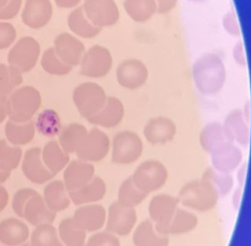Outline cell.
Segmentation results:
<instances>
[{
	"label": "cell",
	"mask_w": 251,
	"mask_h": 246,
	"mask_svg": "<svg viewBox=\"0 0 251 246\" xmlns=\"http://www.w3.org/2000/svg\"><path fill=\"white\" fill-rule=\"evenodd\" d=\"M22 157L23 151L20 146L10 145L5 140H0V169L11 172L19 167Z\"/></svg>",
	"instance_id": "41"
},
{
	"label": "cell",
	"mask_w": 251,
	"mask_h": 246,
	"mask_svg": "<svg viewBox=\"0 0 251 246\" xmlns=\"http://www.w3.org/2000/svg\"><path fill=\"white\" fill-rule=\"evenodd\" d=\"M190 1H203V0H190Z\"/></svg>",
	"instance_id": "57"
},
{
	"label": "cell",
	"mask_w": 251,
	"mask_h": 246,
	"mask_svg": "<svg viewBox=\"0 0 251 246\" xmlns=\"http://www.w3.org/2000/svg\"><path fill=\"white\" fill-rule=\"evenodd\" d=\"M41 157L47 168L56 175L64 170L70 163V155L62 150L59 143L52 140L44 145L41 151Z\"/></svg>",
	"instance_id": "29"
},
{
	"label": "cell",
	"mask_w": 251,
	"mask_h": 246,
	"mask_svg": "<svg viewBox=\"0 0 251 246\" xmlns=\"http://www.w3.org/2000/svg\"><path fill=\"white\" fill-rule=\"evenodd\" d=\"M169 171L159 160L150 159L142 163L131 175L133 183L140 191L150 194L162 188L168 181Z\"/></svg>",
	"instance_id": "5"
},
{
	"label": "cell",
	"mask_w": 251,
	"mask_h": 246,
	"mask_svg": "<svg viewBox=\"0 0 251 246\" xmlns=\"http://www.w3.org/2000/svg\"><path fill=\"white\" fill-rule=\"evenodd\" d=\"M19 246H31V244L30 243H23V244H21Z\"/></svg>",
	"instance_id": "56"
},
{
	"label": "cell",
	"mask_w": 251,
	"mask_h": 246,
	"mask_svg": "<svg viewBox=\"0 0 251 246\" xmlns=\"http://www.w3.org/2000/svg\"><path fill=\"white\" fill-rule=\"evenodd\" d=\"M106 193V184L100 176H94L86 185L69 192L71 201L75 205H85L97 203L104 198Z\"/></svg>",
	"instance_id": "24"
},
{
	"label": "cell",
	"mask_w": 251,
	"mask_h": 246,
	"mask_svg": "<svg viewBox=\"0 0 251 246\" xmlns=\"http://www.w3.org/2000/svg\"><path fill=\"white\" fill-rule=\"evenodd\" d=\"M153 1L156 3L158 13L167 14L177 5L178 0H153Z\"/></svg>",
	"instance_id": "49"
},
{
	"label": "cell",
	"mask_w": 251,
	"mask_h": 246,
	"mask_svg": "<svg viewBox=\"0 0 251 246\" xmlns=\"http://www.w3.org/2000/svg\"><path fill=\"white\" fill-rule=\"evenodd\" d=\"M9 202V192L3 186L0 184V212H2L7 208Z\"/></svg>",
	"instance_id": "51"
},
{
	"label": "cell",
	"mask_w": 251,
	"mask_h": 246,
	"mask_svg": "<svg viewBox=\"0 0 251 246\" xmlns=\"http://www.w3.org/2000/svg\"><path fill=\"white\" fill-rule=\"evenodd\" d=\"M199 141L200 145L207 153L212 152L215 147L221 144L222 142L227 141L222 124L218 122H212L204 126V128L200 133Z\"/></svg>",
	"instance_id": "36"
},
{
	"label": "cell",
	"mask_w": 251,
	"mask_h": 246,
	"mask_svg": "<svg viewBox=\"0 0 251 246\" xmlns=\"http://www.w3.org/2000/svg\"><path fill=\"white\" fill-rule=\"evenodd\" d=\"M53 5L50 0H26L22 12L24 24L32 29H39L52 19Z\"/></svg>",
	"instance_id": "18"
},
{
	"label": "cell",
	"mask_w": 251,
	"mask_h": 246,
	"mask_svg": "<svg viewBox=\"0 0 251 246\" xmlns=\"http://www.w3.org/2000/svg\"><path fill=\"white\" fill-rule=\"evenodd\" d=\"M43 199L48 208L55 212L65 211L70 207V197L64 181H52L45 186L43 192Z\"/></svg>",
	"instance_id": "28"
},
{
	"label": "cell",
	"mask_w": 251,
	"mask_h": 246,
	"mask_svg": "<svg viewBox=\"0 0 251 246\" xmlns=\"http://www.w3.org/2000/svg\"><path fill=\"white\" fill-rule=\"evenodd\" d=\"M202 179L208 182L214 187V190L219 194V197L230 193L234 185L233 176L230 173L220 172V171L214 168L206 169Z\"/></svg>",
	"instance_id": "40"
},
{
	"label": "cell",
	"mask_w": 251,
	"mask_h": 246,
	"mask_svg": "<svg viewBox=\"0 0 251 246\" xmlns=\"http://www.w3.org/2000/svg\"><path fill=\"white\" fill-rule=\"evenodd\" d=\"M210 158L214 169L220 172L231 173L241 164L243 153L235 143L225 141L210 152Z\"/></svg>",
	"instance_id": "14"
},
{
	"label": "cell",
	"mask_w": 251,
	"mask_h": 246,
	"mask_svg": "<svg viewBox=\"0 0 251 246\" xmlns=\"http://www.w3.org/2000/svg\"><path fill=\"white\" fill-rule=\"evenodd\" d=\"M124 9L129 18L136 23L150 21L157 12L153 0H125Z\"/></svg>",
	"instance_id": "33"
},
{
	"label": "cell",
	"mask_w": 251,
	"mask_h": 246,
	"mask_svg": "<svg viewBox=\"0 0 251 246\" xmlns=\"http://www.w3.org/2000/svg\"><path fill=\"white\" fill-rule=\"evenodd\" d=\"M134 246H169L170 238L158 232L151 219L143 220L133 232Z\"/></svg>",
	"instance_id": "27"
},
{
	"label": "cell",
	"mask_w": 251,
	"mask_h": 246,
	"mask_svg": "<svg viewBox=\"0 0 251 246\" xmlns=\"http://www.w3.org/2000/svg\"><path fill=\"white\" fill-rule=\"evenodd\" d=\"M58 236L66 246H83L86 242L87 232L79 227L73 219H66L60 222Z\"/></svg>",
	"instance_id": "34"
},
{
	"label": "cell",
	"mask_w": 251,
	"mask_h": 246,
	"mask_svg": "<svg viewBox=\"0 0 251 246\" xmlns=\"http://www.w3.org/2000/svg\"><path fill=\"white\" fill-rule=\"evenodd\" d=\"M22 219H26L30 225L37 227L42 224H52L56 219V213L48 208L43 197L36 191L26 202L24 210H23Z\"/></svg>",
	"instance_id": "22"
},
{
	"label": "cell",
	"mask_w": 251,
	"mask_h": 246,
	"mask_svg": "<svg viewBox=\"0 0 251 246\" xmlns=\"http://www.w3.org/2000/svg\"><path fill=\"white\" fill-rule=\"evenodd\" d=\"M222 25H224L225 29L227 33L231 36L238 37L241 35V27H239V22L237 19L236 13L234 11L226 12L222 19Z\"/></svg>",
	"instance_id": "46"
},
{
	"label": "cell",
	"mask_w": 251,
	"mask_h": 246,
	"mask_svg": "<svg viewBox=\"0 0 251 246\" xmlns=\"http://www.w3.org/2000/svg\"><path fill=\"white\" fill-rule=\"evenodd\" d=\"M41 66L45 72L52 74V76H66L72 70V67L66 65L57 56L54 48H50L43 53Z\"/></svg>",
	"instance_id": "42"
},
{
	"label": "cell",
	"mask_w": 251,
	"mask_h": 246,
	"mask_svg": "<svg viewBox=\"0 0 251 246\" xmlns=\"http://www.w3.org/2000/svg\"><path fill=\"white\" fill-rule=\"evenodd\" d=\"M111 151V141L108 136L98 128L89 130L82 144L76 151L78 159L88 163L102 162Z\"/></svg>",
	"instance_id": "9"
},
{
	"label": "cell",
	"mask_w": 251,
	"mask_h": 246,
	"mask_svg": "<svg viewBox=\"0 0 251 246\" xmlns=\"http://www.w3.org/2000/svg\"><path fill=\"white\" fill-rule=\"evenodd\" d=\"M143 150V142L138 134L131 130L121 131L111 143L112 162L122 165L134 164L142 156Z\"/></svg>",
	"instance_id": "4"
},
{
	"label": "cell",
	"mask_w": 251,
	"mask_h": 246,
	"mask_svg": "<svg viewBox=\"0 0 251 246\" xmlns=\"http://www.w3.org/2000/svg\"><path fill=\"white\" fill-rule=\"evenodd\" d=\"M31 246H64L58 231L52 224H42L31 233Z\"/></svg>",
	"instance_id": "39"
},
{
	"label": "cell",
	"mask_w": 251,
	"mask_h": 246,
	"mask_svg": "<svg viewBox=\"0 0 251 246\" xmlns=\"http://www.w3.org/2000/svg\"><path fill=\"white\" fill-rule=\"evenodd\" d=\"M22 8V0H9V2L0 9V21L12 20L19 14Z\"/></svg>",
	"instance_id": "47"
},
{
	"label": "cell",
	"mask_w": 251,
	"mask_h": 246,
	"mask_svg": "<svg viewBox=\"0 0 251 246\" xmlns=\"http://www.w3.org/2000/svg\"><path fill=\"white\" fill-rule=\"evenodd\" d=\"M29 238V228L18 219H7L0 222V243L5 246H19Z\"/></svg>",
	"instance_id": "25"
},
{
	"label": "cell",
	"mask_w": 251,
	"mask_h": 246,
	"mask_svg": "<svg viewBox=\"0 0 251 246\" xmlns=\"http://www.w3.org/2000/svg\"><path fill=\"white\" fill-rule=\"evenodd\" d=\"M82 76L93 79H101L107 76L113 66V57L110 50L103 45H94L85 51L81 62Z\"/></svg>",
	"instance_id": "8"
},
{
	"label": "cell",
	"mask_w": 251,
	"mask_h": 246,
	"mask_svg": "<svg viewBox=\"0 0 251 246\" xmlns=\"http://www.w3.org/2000/svg\"><path fill=\"white\" fill-rule=\"evenodd\" d=\"M125 117V107L121 99L110 96L106 98L103 108L88 119L90 124L103 128H114L123 122Z\"/></svg>",
	"instance_id": "23"
},
{
	"label": "cell",
	"mask_w": 251,
	"mask_h": 246,
	"mask_svg": "<svg viewBox=\"0 0 251 246\" xmlns=\"http://www.w3.org/2000/svg\"><path fill=\"white\" fill-rule=\"evenodd\" d=\"M227 141L247 146L250 142V129L245 113L241 110H233L227 114L222 125Z\"/></svg>",
	"instance_id": "21"
},
{
	"label": "cell",
	"mask_w": 251,
	"mask_h": 246,
	"mask_svg": "<svg viewBox=\"0 0 251 246\" xmlns=\"http://www.w3.org/2000/svg\"><path fill=\"white\" fill-rule=\"evenodd\" d=\"M106 98L107 96L103 87L95 82L83 83L73 91L74 105L79 114L87 121L103 108Z\"/></svg>",
	"instance_id": "6"
},
{
	"label": "cell",
	"mask_w": 251,
	"mask_h": 246,
	"mask_svg": "<svg viewBox=\"0 0 251 246\" xmlns=\"http://www.w3.org/2000/svg\"><path fill=\"white\" fill-rule=\"evenodd\" d=\"M11 176V172H8V171H4L2 169H0V184L7 182L9 177Z\"/></svg>",
	"instance_id": "53"
},
{
	"label": "cell",
	"mask_w": 251,
	"mask_h": 246,
	"mask_svg": "<svg viewBox=\"0 0 251 246\" xmlns=\"http://www.w3.org/2000/svg\"><path fill=\"white\" fill-rule=\"evenodd\" d=\"M36 191H37L32 190V188H21L15 192L12 200V209L19 217L23 216V210H24L26 202Z\"/></svg>",
	"instance_id": "44"
},
{
	"label": "cell",
	"mask_w": 251,
	"mask_h": 246,
	"mask_svg": "<svg viewBox=\"0 0 251 246\" xmlns=\"http://www.w3.org/2000/svg\"><path fill=\"white\" fill-rule=\"evenodd\" d=\"M23 83L22 73L12 66L0 65V100H7Z\"/></svg>",
	"instance_id": "35"
},
{
	"label": "cell",
	"mask_w": 251,
	"mask_h": 246,
	"mask_svg": "<svg viewBox=\"0 0 251 246\" xmlns=\"http://www.w3.org/2000/svg\"><path fill=\"white\" fill-rule=\"evenodd\" d=\"M4 133L8 141L12 145H26L35 138V123L32 121L26 123H15L13 121H9L5 124Z\"/></svg>",
	"instance_id": "32"
},
{
	"label": "cell",
	"mask_w": 251,
	"mask_h": 246,
	"mask_svg": "<svg viewBox=\"0 0 251 246\" xmlns=\"http://www.w3.org/2000/svg\"><path fill=\"white\" fill-rule=\"evenodd\" d=\"M8 2H9V0H0V9L4 7V5L7 4Z\"/></svg>",
	"instance_id": "55"
},
{
	"label": "cell",
	"mask_w": 251,
	"mask_h": 246,
	"mask_svg": "<svg viewBox=\"0 0 251 246\" xmlns=\"http://www.w3.org/2000/svg\"><path fill=\"white\" fill-rule=\"evenodd\" d=\"M88 133L84 125L78 123L69 124L61 129L59 136V145L68 154L76 153Z\"/></svg>",
	"instance_id": "31"
},
{
	"label": "cell",
	"mask_w": 251,
	"mask_h": 246,
	"mask_svg": "<svg viewBox=\"0 0 251 246\" xmlns=\"http://www.w3.org/2000/svg\"><path fill=\"white\" fill-rule=\"evenodd\" d=\"M42 98L39 90L32 86L16 88L7 99L8 116L15 123H26L31 121L39 111Z\"/></svg>",
	"instance_id": "2"
},
{
	"label": "cell",
	"mask_w": 251,
	"mask_h": 246,
	"mask_svg": "<svg viewBox=\"0 0 251 246\" xmlns=\"http://www.w3.org/2000/svg\"><path fill=\"white\" fill-rule=\"evenodd\" d=\"M83 246H121V241L115 234L108 231H97Z\"/></svg>",
	"instance_id": "43"
},
{
	"label": "cell",
	"mask_w": 251,
	"mask_h": 246,
	"mask_svg": "<svg viewBox=\"0 0 251 246\" xmlns=\"http://www.w3.org/2000/svg\"><path fill=\"white\" fill-rule=\"evenodd\" d=\"M8 116V108L7 100H0V124L4 122Z\"/></svg>",
	"instance_id": "52"
},
{
	"label": "cell",
	"mask_w": 251,
	"mask_h": 246,
	"mask_svg": "<svg viewBox=\"0 0 251 246\" xmlns=\"http://www.w3.org/2000/svg\"><path fill=\"white\" fill-rule=\"evenodd\" d=\"M68 26L74 35L84 39L95 38L101 32V28L96 27L88 20L82 7L74 9L68 16Z\"/></svg>",
	"instance_id": "30"
},
{
	"label": "cell",
	"mask_w": 251,
	"mask_h": 246,
	"mask_svg": "<svg viewBox=\"0 0 251 246\" xmlns=\"http://www.w3.org/2000/svg\"><path fill=\"white\" fill-rule=\"evenodd\" d=\"M148 194L140 191L133 183L131 176L126 179L118 190V200L119 204L127 208H135L136 205L141 204L146 199Z\"/></svg>",
	"instance_id": "38"
},
{
	"label": "cell",
	"mask_w": 251,
	"mask_h": 246,
	"mask_svg": "<svg viewBox=\"0 0 251 246\" xmlns=\"http://www.w3.org/2000/svg\"><path fill=\"white\" fill-rule=\"evenodd\" d=\"M136 221L138 215L134 208L124 207L117 201L113 202L106 213V231L117 237H126L132 232Z\"/></svg>",
	"instance_id": "10"
},
{
	"label": "cell",
	"mask_w": 251,
	"mask_h": 246,
	"mask_svg": "<svg viewBox=\"0 0 251 246\" xmlns=\"http://www.w3.org/2000/svg\"><path fill=\"white\" fill-rule=\"evenodd\" d=\"M95 176L94 164L82 159L72 160L65 169L64 184L68 192L74 191L86 185Z\"/></svg>",
	"instance_id": "19"
},
{
	"label": "cell",
	"mask_w": 251,
	"mask_h": 246,
	"mask_svg": "<svg viewBox=\"0 0 251 246\" xmlns=\"http://www.w3.org/2000/svg\"><path fill=\"white\" fill-rule=\"evenodd\" d=\"M117 82L127 89H138L143 86L148 79V69L143 61L129 58L122 61L116 70Z\"/></svg>",
	"instance_id": "12"
},
{
	"label": "cell",
	"mask_w": 251,
	"mask_h": 246,
	"mask_svg": "<svg viewBox=\"0 0 251 246\" xmlns=\"http://www.w3.org/2000/svg\"><path fill=\"white\" fill-rule=\"evenodd\" d=\"M247 165L245 164L242 167L241 171H239V175H238V181H239V184L243 185V183L245 182V175H246V171H247Z\"/></svg>",
	"instance_id": "54"
},
{
	"label": "cell",
	"mask_w": 251,
	"mask_h": 246,
	"mask_svg": "<svg viewBox=\"0 0 251 246\" xmlns=\"http://www.w3.org/2000/svg\"><path fill=\"white\" fill-rule=\"evenodd\" d=\"M82 0H55V3L62 9L75 8L81 3Z\"/></svg>",
	"instance_id": "50"
},
{
	"label": "cell",
	"mask_w": 251,
	"mask_h": 246,
	"mask_svg": "<svg viewBox=\"0 0 251 246\" xmlns=\"http://www.w3.org/2000/svg\"><path fill=\"white\" fill-rule=\"evenodd\" d=\"M198 224L199 219L195 213L185 209L177 208L169 224L159 232L165 234V236H170V234L180 236V234H186L195 230Z\"/></svg>",
	"instance_id": "26"
},
{
	"label": "cell",
	"mask_w": 251,
	"mask_h": 246,
	"mask_svg": "<svg viewBox=\"0 0 251 246\" xmlns=\"http://www.w3.org/2000/svg\"><path fill=\"white\" fill-rule=\"evenodd\" d=\"M82 8L88 20L101 29L115 25L121 16L115 0H85Z\"/></svg>",
	"instance_id": "11"
},
{
	"label": "cell",
	"mask_w": 251,
	"mask_h": 246,
	"mask_svg": "<svg viewBox=\"0 0 251 246\" xmlns=\"http://www.w3.org/2000/svg\"><path fill=\"white\" fill-rule=\"evenodd\" d=\"M41 53V48L35 38L23 37L8 54L9 65L14 67L21 73L29 72L37 65Z\"/></svg>",
	"instance_id": "7"
},
{
	"label": "cell",
	"mask_w": 251,
	"mask_h": 246,
	"mask_svg": "<svg viewBox=\"0 0 251 246\" xmlns=\"http://www.w3.org/2000/svg\"><path fill=\"white\" fill-rule=\"evenodd\" d=\"M177 198L179 203L188 209L207 212L216 207L220 197L208 182L201 179L186 183Z\"/></svg>",
	"instance_id": "3"
},
{
	"label": "cell",
	"mask_w": 251,
	"mask_h": 246,
	"mask_svg": "<svg viewBox=\"0 0 251 246\" xmlns=\"http://www.w3.org/2000/svg\"><path fill=\"white\" fill-rule=\"evenodd\" d=\"M233 58L239 66L245 67L247 65V54L245 50L244 43L238 41L233 48Z\"/></svg>",
	"instance_id": "48"
},
{
	"label": "cell",
	"mask_w": 251,
	"mask_h": 246,
	"mask_svg": "<svg viewBox=\"0 0 251 246\" xmlns=\"http://www.w3.org/2000/svg\"><path fill=\"white\" fill-rule=\"evenodd\" d=\"M178 198L172 194L160 193L151 198L148 213L158 232L169 224L176 209L178 208Z\"/></svg>",
	"instance_id": "13"
},
{
	"label": "cell",
	"mask_w": 251,
	"mask_h": 246,
	"mask_svg": "<svg viewBox=\"0 0 251 246\" xmlns=\"http://www.w3.org/2000/svg\"><path fill=\"white\" fill-rule=\"evenodd\" d=\"M72 219L86 232H97L105 226L106 210L98 203L81 205L74 212Z\"/></svg>",
	"instance_id": "17"
},
{
	"label": "cell",
	"mask_w": 251,
	"mask_h": 246,
	"mask_svg": "<svg viewBox=\"0 0 251 246\" xmlns=\"http://www.w3.org/2000/svg\"><path fill=\"white\" fill-rule=\"evenodd\" d=\"M54 50L57 56L70 67L78 66L85 53V45L81 40L69 32H62L56 37Z\"/></svg>",
	"instance_id": "15"
},
{
	"label": "cell",
	"mask_w": 251,
	"mask_h": 246,
	"mask_svg": "<svg viewBox=\"0 0 251 246\" xmlns=\"http://www.w3.org/2000/svg\"><path fill=\"white\" fill-rule=\"evenodd\" d=\"M35 127L40 134L48 138L58 136L62 129L58 113L52 109H47L39 114Z\"/></svg>",
	"instance_id": "37"
},
{
	"label": "cell",
	"mask_w": 251,
	"mask_h": 246,
	"mask_svg": "<svg viewBox=\"0 0 251 246\" xmlns=\"http://www.w3.org/2000/svg\"><path fill=\"white\" fill-rule=\"evenodd\" d=\"M16 39V30L10 23L0 22V50L10 48Z\"/></svg>",
	"instance_id": "45"
},
{
	"label": "cell",
	"mask_w": 251,
	"mask_h": 246,
	"mask_svg": "<svg viewBox=\"0 0 251 246\" xmlns=\"http://www.w3.org/2000/svg\"><path fill=\"white\" fill-rule=\"evenodd\" d=\"M41 148H29L24 155L22 163L23 173L33 184L41 185L55 176L44 164L41 157Z\"/></svg>",
	"instance_id": "16"
},
{
	"label": "cell",
	"mask_w": 251,
	"mask_h": 246,
	"mask_svg": "<svg viewBox=\"0 0 251 246\" xmlns=\"http://www.w3.org/2000/svg\"><path fill=\"white\" fill-rule=\"evenodd\" d=\"M176 124L165 116H158L150 119L144 127L145 139L151 145H161L172 141L176 136Z\"/></svg>",
	"instance_id": "20"
},
{
	"label": "cell",
	"mask_w": 251,
	"mask_h": 246,
	"mask_svg": "<svg viewBox=\"0 0 251 246\" xmlns=\"http://www.w3.org/2000/svg\"><path fill=\"white\" fill-rule=\"evenodd\" d=\"M192 77L200 93L212 96L219 93L225 85L226 70L218 55L207 53L195 62Z\"/></svg>",
	"instance_id": "1"
}]
</instances>
